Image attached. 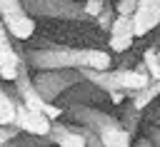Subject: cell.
Segmentation results:
<instances>
[{"label":"cell","instance_id":"obj_1","mask_svg":"<svg viewBox=\"0 0 160 147\" xmlns=\"http://www.w3.org/2000/svg\"><path fill=\"white\" fill-rule=\"evenodd\" d=\"M25 60L32 70H60V67H75V70H108L112 65L110 52L98 47H65V45H45L38 50H28Z\"/></svg>","mask_w":160,"mask_h":147},{"label":"cell","instance_id":"obj_2","mask_svg":"<svg viewBox=\"0 0 160 147\" xmlns=\"http://www.w3.org/2000/svg\"><path fill=\"white\" fill-rule=\"evenodd\" d=\"M68 117L72 122H82L90 130H95L105 147H128L132 142V135L122 127L120 117L108 115L102 110H95L88 105H75V107H68Z\"/></svg>","mask_w":160,"mask_h":147},{"label":"cell","instance_id":"obj_3","mask_svg":"<svg viewBox=\"0 0 160 147\" xmlns=\"http://www.w3.org/2000/svg\"><path fill=\"white\" fill-rule=\"evenodd\" d=\"M82 75H85V80L102 87L105 95L115 92V90H122L132 97L138 90H142L152 82L150 72H142L138 67H118V70H110V67L108 70H92V67H88V70H82Z\"/></svg>","mask_w":160,"mask_h":147},{"label":"cell","instance_id":"obj_4","mask_svg":"<svg viewBox=\"0 0 160 147\" xmlns=\"http://www.w3.org/2000/svg\"><path fill=\"white\" fill-rule=\"evenodd\" d=\"M32 80H35L40 95L48 102H55L68 90L85 82V75H82V70H75V67H60V70H38V75Z\"/></svg>","mask_w":160,"mask_h":147},{"label":"cell","instance_id":"obj_5","mask_svg":"<svg viewBox=\"0 0 160 147\" xmlns=\"http://www.w3.org/2000/svg\"><path fill=\"white\" fill-rule=\"evenodd\" d=\"M28 12L32 17H52V20H70V22H82L90 17L85 10V2L75 0H22Z\"/></svg>","mask_w":160,"mask_h":147},{"label":"cell","instance_id":"obj_6","mask_svg":"<svg viewBox=\"0 0 160 147\" xmlns=\"http://www.w3.org/2000/svg\"><path fill=\"white\" fill-rule=\"evenodd\" d=\"M0 12H2V25L10 30L12 37L28 40L35 32V17L28 12L22 0H0Z\"/></svg>","mask_w":160,"mask_h":147},{"label":"cell","instance_id":"obj_7","mask_svg":"<svg viewBox=\"0 0 160 147\" xmlns=\"http://www.w3.org/2000/svg\"><path fill=\"white\" fill-rule=\"evenodd\" d=\"M10 37H12L10 30L2 25L0 27V77H2V82H15L18 72H20V65L25 62L15 52V45H12Z\"/></svg>","mask_w":160,"mask_h":147},{"label":"cell","instance_id":"obj_8","mask_svg":"<svg viewBox=\"0 0 160 147\" xmlns=\"http://www.w3.org/2000/svg\"><path fill=\"white\" fill-rule=\"evenodd\" d=\"M135 37H138V32H135V15H120L118 12V17H115V22L110 27V40H108L110 50L112 52H125V50H130Z\"/></svg>","mask_w":160,"mask_h":147},{"label":"cell","instance_id":"obj_9","mask_svg":"<svg viewBox=\"0 0 160 147\" xmlns=\"http://www.w3.org/2000/svg\"><path fill=\"white\" fill-rule=\"evenodd\" d=\"M15 125L22 132H32V135H50L52 120L42 112V110H32L25 102L18 105V115H15Z\"/></svg>","mask_w":160,"mask_h":147},{"label":"cell","instance_id":"obj_10","mask_svg":"<svg viewBox=\"0 0 160 147\" xmlns=\"http://www.w3.org/2000/svg\"><path fill=\"white\" fill-rule=\"evenodd\" d=\"M160 25V0H140L135 10V32L138 37Z\"/></svg>","mask_w":160,"mask_h":147},{"label":"cell","instance_id":"obj_11","mask_svg":"<svg viewBox=\"0 0 160 147\" xmlns=\"http://www.w3.org/2000/svg\"><path fill=\"white\" fill-rule=\"evenodd\" d=\"M50 140H52V145H62V147H85L88 145V140L72 125H60L55 120L50 127Z\"/></svg>","mask_w":160,"mask_h":147},{"label":"cell","instance_id":"obj_12","mask_svg":"<svg viewBox=\"0 0 160 147\" xmlns=\"http://www.w3.org/2000/svg\"><path fill=\"white\" fill-rule=\"evenodd\" d=\"M142 112H145V110L135 107L132 100H130L125 107H120V122H122V127H125L132 137L138 135V127H140V122H142Z\"/></svg>","mask_w":160,"mask_h":147},{"label":"cell","instance_id":"obj_13","mask_svg":"<svg viewBox=\"0 0 160 147\" xmlns=\"http://www.w3.org/2000/svg\"><path fill=\"white\" fill-rule=\"evenodd\" d=\"M115 17H118V7H115V0H108V5H105V7H102V12L95 17V22H98V27H100L102 32H110V27H112Z\"/></svg>","mask_w":160,"mask_h":147},{"label":"cell","instance_id":"obj_14","mask_svg":"<svg viewBox=\"0 0 160 147\" xmlns=\"http://www.w3.org/2000/svg\"><path fill=\"white\" fill-rule=\"evenodd\" d=\"M142 62H145V67H148V72H150V77L152 80H158L160 77V55H158V50H145V55H142Z\"/></svg>","mask_w":160,"mask_h":147},{"label":"cell","instance_id":"obj_15","mask_svg":"<svg viewBox=\"0 0 160 147\" xmlns=\"http://www.w3.org/2000/svg\"><path fill=\"white\" fill-rule=\"evenodd\" d=\"M20 135H22V130H20L15 122L2 125V130H0V145H8V147H10V142H12V140H18Z\"/></svg>","mask_w":160,"mask_h":147},{"label":"cell","instance_id":"obj_16","mask_svg":"<svg viewBox=\"0 0 160 147\" xmlns=\"http://www.w3.org/2000/svg\"><path fill=\"white\" fill-rule=\"evenodd\" d=\"M138 5H140V0H115V7L120 15H135Z\"/></svg>","mask_w":160,"mask_h":147},{"label":"cell","instance_id":"obj_17","mask_svg":"<svg viewBox=\"0 0 160 147\" xmlns=\"http://www.w3.org/2000/svg\"><path fill=\"white\" fill-rule=\"evenodd\" d=\"M108 5V0H85V10L90 12V17L95 20L100 12H102V7Z\"/></svg>","mask_w":160,"mask_h":147},{"label":"cell","instance_id":"obj_18","mask_svg":"<svg viewBox=\"0 0 160 147\" xmlns=\"http://www.w3.org/2000/svg\"><path fill=\"white\" fill-rule=\"evenodd\" d=\"M148 137L152 140L155 147H160V125H158V122H150V125H148Z\"/></svg>","mask_w":160,"mask_h":147},{"label":"cell","instance_id":"obj_19","mask_svg":"<svg viewBox=\"0 0 160 147\" xmlns=\"http://www.w3.org/2000/svg\"><path fill=\"white\" fill-rule=\"evenodd\" d=\"M148 120H150V122H158V125H160V102H158V105H152V107L148 110Z\"/></svg>","mask_w":160,"mask_h":147},{"label":"cell","instance_id":"obj_20","mask_svg":"<svg viewBox=\"0 0 160 147\" xmlns=\"http://www.w3.org/2000/svg\"><path fill=\"white\" fill-rule=\"evenodd\" d=\"M158 55H160V50H158Z\"/></svg>","mask_w":160,"mask_h":147}]
</instances>
